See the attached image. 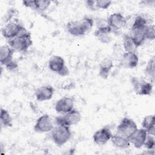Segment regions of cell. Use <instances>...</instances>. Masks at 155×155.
Segmentation results:
<instances>
[{"label": "cell", "mask_w": 155, "mask_h": 155, "mask_svg": "<svg viewBox=\"0 0 155 155\" xmlns=\"http://www.w3.org/2000/svg\"><path fill=\"white\" fill-rule=\"evenodd\" d=\"M33 41L31 34L25 31L15 38L8 40V45H9L14 50L25 53L30 47L31 46Z\"/></svg>", "instance_id": "6da1fadb"}, {"label": "cell", "mask_w": 155, "mask_h": 155, "mask_svg": "<svg viewBox=\"0 0 155 155\" xmlns=\"http://www.w3.org/2000/svg\"><path fill=\"white\" fill-rule=\"evenodd\" d=\"M71 137V131L70 127L67 125H56L51 131V138L53 142L58 146L65 144Z\"/></svg>", "instance_id": "7a4b0ae2"}, {"label": "cell", "mask_w": 155, "mask_h": 155, "mask_svg": "<svg viewBox=\"0 0 155 155\" xmlns=\"http://www.w3.org/2000/svg\"><path fill=\"white\" fill-rule=\"evenodd\" d=\"M25 31V28L16 20H12L2 27L1 34L3 37L10 40Z\"/></svg>", "instance_id": "3957f363"}, {"label": "cell", "mask_w": 155, "mask_h": 155, "mask_svg": "<svg viewBox=\"0 0 155 155\" xmlns=\"http://www.w3.org/2000/svg\"><path fill=\"white\" fill-rule=\"evenodd\" d=\"M48 68L51 71L61 76H67L69 74V70L65 65L64 58L58 55H53L48 61Z\"/></svg>", "instance_id": "277c9868"}, {"label": "cell", "mask_w": 155, "mask_h": 155, "mask_svg": "<svg viewBox=\"0 0 155 155\" xmlns=\"http://www.w3.org/2000/svg\"><path fill=\"white\" fill-rule=\"evenodd\" d=\"M81 113L76 109H73L63 116L56 117L54 119V122L56 125H63L70 127L78 124L81 121Z\"/></svg>", "instance_id": "5b68a950"}, {"label": "cell", "mask_w": 155, "mask_h": 155, "mask_svg": "<svg viewBox=\"0 0 155 155\" xmlns=\"http://www.w3.org/2000/svg\"><path fill=\"white\" fill-rule=\"evenodd\" d=\"M137 128L136 123L133 119L124 117L117 127L116 133L128 139Z\"/></svg>", "instance_id": "8992f818"}, {"label": "cell", "mask_w": 155, "mask_h": 155, "mask_svg": "<svg viewBox=\"0 0 155 155\" xmlns=\"http://www.w3.org/2000/svg\"><path fill=\"white\" fill-rule=\"evenodd\" d=\"M131 84L134 92L140 96L150 95L153 91V85L150 82L139 79L137 78L131 79Z\"/></svg>", "instance_id": "52a82bcc"}, {"label": "cell", "mask_w": 155, "mask_h": 155, "mask_svg": "<svg viewBox=\"0 0 155 155\" xmlns=\"http://www.w3.org/2000/svg\"><path fill=\"white\" fill-rule=\"evenodd\" d=\"M53 127V122L50 115L44 114L37 119L34 125V130L39 133H47L51 131Z\"/></svg>", "instance_id": "ba28073f"}, {"label": "cell", "mask_w": 155, "mask_h": 155, "mask_svg": "<svg viewBox=\"0 0 155 155\" xmlns=\"http://www.w3.org/2000/svg\"><path fill=\"white\" fill-rule=\"evenodd\" d=\"M74 101L73 97L65 96L58 100L54 105V109L58 113L65 114L74 109Z\"/></svg>", "instance_id": "9c48e42d"}, {"label": "cell", "mask_w": 155, "mask_h": 155, "mask_svg": "<svg viewBox=\"0 0 155 155\" xmlns=\"http://www.w3.org/2000/svg\"><path fill=\"white\" fill-rule=\"evenodd\" d=\"M113 134L110 129L105 126L97 130L93 136L94 142L99 145H103L110 140Z\"/></svg>", "instance_id": "30bf717a"}, {"label": "cell", "mask_w": 155, "mask_h": 155, "mask_svg": "<svg viewBox=\"0 0 155 155\" xmlns=\"http://www.w3.org/2000/svg\"><path fill=\"white\" fill-rule=\"evenodd\" d=\"M139 63V57L136 52H124L120 59V64L124 68H136Z\"/></svg>", "instance_id": "8fae6325"}, {"label": "cell", "mask_w": 155, "mask_h": 155, "mask_svg": "<svg viewBox=\"0 0 155 155\" xmlns=\"http://www.w3.org/2000/svg\"><path fill=\"white\" fill-rule=\"evenodd\" d=\"M107 22L112 30H120L127 25V19L122 13H114L108 18Z\"/></svg>", "instance_id": "7c38bea8"}, {"label": "cell", "mask_w": 155, "mask_h": 155, "mask_svg": "<svg viewBox=\"0 0 155 155\" xmlns=\"http://www.w3.org/2000/svg\"><path fill=\"white\" fill-rule=\"evenodd\" d=\"M54 90L51 85H45L36 89L35 96L37 101L43 102L51 99L54 94Z\"/></svg>", "instance_id": "4fadbf2b"}, {"label": "cell", "mask_w": 155, "mask_h": 155, "mask_svg": "<svg viewBox=\"0 0 155 155\" xmlns=\"http://www.w3.org/2000/svg\"><path fill=\"white\" fill-rule=\"evenodd\" d=\"M147 132L143 128H137L136 131L128 138L130 143L137 149L142 148L145 142Z\"/></svg>", "instance_id": "5bb4252c"}, {"label": "cell", "mask_w": 155, "mask_h": 155, "mask_svg": "<svg viewBox=\"0 0 155 155\" xmlns=\"http://www.w3.org/2000/svg\"><path fill=\"white\" fill-rule=\"evenodd\" d=\"M15 52L9 45H3L0 48V62L2 65H5L12 61Z\"/></svg>", "instance_id": "9a60e30c"}, {"label": "cell", "mask_w": 155, "mask_h": 155, "mask_svg": "<svg viewBox=\"0 0 155 155\" xmlns=\"http://www.w3.org/2000/svg\"><path fill=\"white\" fill-rule=\"evenodd\" d=\"M111 31L112 28L110 26L97 28L94 31V35L102 43L108 44L112 40V37L110 35Z\"/></svg>", "instance_id": "2e32d148"}, {"label": "cell", "mask_w": 155, "mask_h": 155, "mask_svg": "<svg viewBox=\"0 0 155 155\" xmlns=\"http://www.w3.org/2000/svg\"><path fill=\"white\" fill-rule=\"evenodd\" d=\"M67 29L68 32L74 36H82L86 34L84 30L79 21H71L67 24Z\"/></svg>", "instance_id": "e0dca14e"}, {"label": "cell", "mask_w": 155, "mask_h": 155, "mask_svg": "<svg viewBox=\"0 0 155 155\" xmlns=\"http://www.w3.org/2000/svg\"><path fill=\"white\" fill-rule=\"evenodd\" d=\"M113 67V62L112 59L108 58H104L99 64V76L104 79H107Z\"/></svg>", "instance_id": "ac0fdd59"}, {"label": "cell", "mask_w": 155, "mask_h": 155, "mask_svg": "<svg viewBox=\"0 0 155 155\" xmlns=\"http://www.w3.org/2000/svg\"><path fill=\"white\" fill-rule=\"evenodd\" d=\"M110 140L114 146L121 149H126L128 148L131 144L128 138L116 133L114 134H113Z\"/></svg>", "instance_id": "d6986e66"}, {"label": "cell", "mask_w": 155, "mask_h": 155, "mask_svg": "<svg viewBox=\"0 0 155 155\" xmlns=\"http://www.w3.org/2000/svg\"><path fill=\"white\" fill-rule=\"evenodd\" d=\"M132 37L130 35H125L123 38V48L125 52H135L137 49Z\"/></svg>", "instance_id": "ffe728a7"}, {"label": "cell", "mask_w": 155, "mask_h": 155, "mask_svg": "<svg viewBox=\"0 0 155 155\" xmlns=\"http://www.w3.org/2000/svg\"><path fill=\"white\" fill-rule=\"evenodd\" d=\"M145 73L150 78V82L153 83L155 79V58L154 56L148 62L145 69Z\"/></svg>", "instance_id": "44dd1931"}, {"label": "cell", "mask_w": 155, "mask_h": 155, "mask_svg": "<svg viewBox=\"0 0 155 155\" xmlns=\"http://www.w3.org/2000/svg\"><path fill=\"white\" fill-rule=\"evenodd\" d=\"M0 121L1 125H3L5 127L12 126V117L10 114L9 111L2 108H1Z\"/></svg>", "instance_id": "7402d4cb"}, {"label": "cell", "mask_w": 155, "mask_h": 155, "mask_svg": "<svg viewBox=\"0 0 155 155\" xmlns=\"http://www.w3.org/2000/svg\"><path fill=\"white\" fill-rule=\"evenodd\" d=\"M142 127L147 131L151 128H155L154 116L153 114L146 116L142 122Z\"/></svg>", "instance_id": "603a6c76"}, {"label": "cell", "mask_w": 155, "mask_h": 155, "mask_svg": "<svg viewBox=\"0 0 155 155\" xmlns=\"http://www.w3.org/2000/svg\"><path fill=\"white\" fill-rule=\"evenodd\" d=\"M79 22L81 25V27H82L84 30L86 32V33L91 29L94 24L93 19L87 16L84 17L81 20H79Z\"/></svg>", "instance_id": "cb8c5ba5"}, {"label": "cell", "mask_w": 155, "mask_h": 155, "mask_svg": "<svg viewBox=\"0 0 155 155\" xmlns=\"http://www.w3.org/2000/svg\"><path fill=\"white\" fill-rule=\"evenodd\" d=\"M145 36L146 39L153 41L155 39V26L154 24L147 25L145 30Z\"/></svg>", "instance_id": "d4e9b609"}, {"label": "cell", "mask_w": 155, "mask_h": 155, "mask_svg": "<svg viewBox=\"0 0 155 155\" xmlns=\"http://www.w3.org/2000/svg\"><path fill=\"white\" fill-rule=\"evenodd\" d=\"M51 1L45 0H36L35 10L38 11H45L50 6Z\"/></svg>", "instance_id": "484cf974"}, {"label": "cell", "mask_w": 155, "mask_h": 155, "mask_svg": "<svg viewBox=\"0 0 155 155\" xmlns=\"http://www.w3.org/2000/svg\"><path fill=\"white\" fill-rule=\"evenodd\" d=\"M143 146L147 150H154V146H155L154 136L147 134Z\"/></svg>", "instance_id": "4316f807"}, {"label": "cell", "mask_w": 155, "mask_h": 155, "mask_svg": "<svg viewBox=\"0 0 155 155\" xmlns=\"http://www.w3.org/2000/svg\"><path fill=\"white\" fill-rule=\"evenodd\" d=\"M75 87V82L71 79H65L61 84V88L65 90H70Z\"/></svg>", "instance_id": "83f0119b"}, {"label": "cell", "mask_w": 155, "mask_h": 155, "mask_svg": "<svg viewBox=\"0 0 155 155\" xmlns=\"http://www.w3.org/2000/svg\"><path fill=\"white\" fill-rule=\"evenodd\" d=\"M22 108L21 103L19 101H13L9 106V112L14 114L19 113Z\"/></svg>", "instance_id": "f1b7e54d"}, {"label": "cell", "mask_w": 155, "mask_h": 155, "mask_svg": "<svg viewBox=\"0 0 155 155\" xmlns=\"http://www.w3.org/2000/svg\"><path fill=\"white\" fill-rule=\"evenodd\" d=\"M112 2L108 0H96V7L97 10L107 9L111 4Z\"/></svg>", "instance_id": "f546056e"}, {"label": "cell", "mask_w": 155, "mask_h": 155, "mask_svg": "<svg viewBox=\"0 0 155 155\" xmlns=\"http://www.w3.org/2000/svg\"><path fill=\"white\" fill-rule=\"evenodd\" d=\"M80 62V59L76 55H71L68 59V65L71 68H76Z\"/></svg>", "instance_id": "4dcf8cb0"}, {"label": "cell", "mask_w": 155, "mask_h": 155, "mask_svg": "<svg viewBox=\"0 0 155 155\" xmlns=\"http://www.w3.org/2000/svg\"><path fill=\"white\" fill-rule=\"evenodd\" d=\"M5 67L8 71L12 72H15L18 70V64L16 61L13 60L7 63Z\"/></svg>", "instance_id": "1f68e13d"}, {"label": "cell", "mask_w": 155, "mask_h": 155, "mask_svg": "<svg viewBox=\"0 0 155 155\" xmlns=\"http://www.w3.org/2000/svg\"><path fill=\"white\" fill-rule=\"evenodd\" d=\"M22 4L28 8H30L32 9L35 10L36 7V0H27V1H23Z\"/></svg>", "instance_id": "d6a6232c"}, {"label": "cell", "mask_w": 155, "mask_h": 155, "mask_svg": "<svg viewBox=\"0 0 155 155\" xmlns=\"http://www.w3.org/2000/svg\"><path fill=\"white\" fill-rule=\"evenodd\" d=\"M85 4L87 7L91 10H97L96 7V1L94 0H88L85 1Z\"/></svg>", "instance_id": "836d02e7"}]
</instances>
